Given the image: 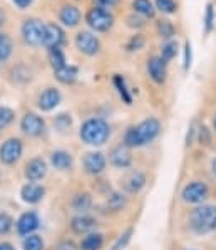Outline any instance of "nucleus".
Instances as JSON below:
<instances>
[{"mask_svg": "<svg viewBox=\"0 0 216 250\" xmlns=\"http://www.w3.org/2000/svg\"><path fill=\"white\" fill-rule=\"evenodd\" d=\"M161 133V123L156 118L142 119L137 125H133L124 133V145L127 148H142L153 143Z\"/></svg>", "mask_w": 216, "mask_h": 250, "instance_id": "nucleus-1", "label": "nucleus"}, {"mask_svg": "<svg viewBox=\"0 0 216 250\" xmlns=\"http://www.w3.org/2000/svg\"><path fill=\"white\" fill-rule=\"evenodd\" d=\"M190 229L196 235H208L216 232V205L201 203L190 213Z\"/></svg>", "mask_w": 216, "mask_h": 250, "instance_id": "nucleus-2", "label": "nucleus"}, {"mask_svg": "<svg viewBox=\"0 0 216 250\" xmlns=\"http://www.w3.org/2000/svg\"><path fill=\"white\" fill-rule=\"evenodd\" d=\"M79 136L82 143L89 146H102L111 138V126L102 118H89L80 126Z\"/></svg>", "mask_w": 216, "mask_h": 250, "instance_id": "nucleus-3", "label": "nucleus"}, {"mask_svg": "<svg viewBox=\"0 0 216 250\" xmlns=\"http://www.w3.org/2000/svg\"><path fill=\"white\" fill-rule=\"evenodd\" d=\"M86 22L94 32H107L114 25V15L109 9L94 5L92 9L87 10Z\"/></svg>", "mask_w": 216, "mask_h": 250, "instance_id": "nucleus-4", "label": "nucleus"}, {"mask_svg": "<svg viewBox=\"0 0 216 250\" xmlns=\"http://www.w3.org/2000/svg\"><path fill=\"white\" fill-rule=\"evenodd\" d=\"M44 32H45V24L39 19H25L24 24L20 27L22 39L27 45L32 47H39L44 42Z\"/></svg>", "mask_w": 216, "mask_h": 250, "instance_id": "nucleus-5", "label": "nucleus"}, {"mask_svg": "<svg viewBox=\"0 0 216 250\" xmlns=\"http://www.w3.org/2000/svg\"><path fill=\"white\" fill-rule=\"evenodd\" d=\"M208 197H210V188L204 182H198V180L184 185L183 191H181L183 202L190 203V205H201Z\"/></svg>", "mask_w": 216, "mask_h": 250, "instance_id": "nucleus-6", "label": "nucleus"}, {"mask_svg": "<svg viewBox=\"0 0 216 250\" xmlns=\"http://www.w3.org/2000/svg\"><path fill=\"white\" fill-rule=\"evenodd\" d=\"M24 153V145L19 138H9L0 145V161L3 165H15Z\"/></svg>", "mask_w": 216, "mask_h": 250, "instance_id": "nucleus-7", "label": "nucleus"}, {"mask_svg": "<svg viewBox=\"0 0 216 250\" xmlns=\"http://www.w3.org/2000/svg\"><path fill=\"white\" fill-rule=\"evenodd\" d=\"M22 133L30 138H39L45 133V121L36 113H25L20 119Z\"/></svg>", "mask_w": 216, "mask_h": 250, "instance_id": "nucleus-8", "label": "nucleus"}, {"mask_svg": "<svg viewBox=\"0 0 216 250\" xmlns=\"http://www.w3.org/2000/svg\"><path fill=\"white\" fill-rule=\"evenodd\" d=\"M76 47L79 49V52L92 57L98 56L99 51H101V41L89 30H82L76 36Z\"/></svg>", "mask_w": 216, "mask_h": 250, "instance_id": "nucleus-9", "label": "nucleus"}, {"mask_svg": "<svg viewBox=\"0 0 216 250\" xmlns=\"http://www.w3.org/2000/svg\"><path fill=\"white\" fill-rule=\"evenodd\" d=\"M40 227V218H39L37 211L29 210L24 211V213L19 217V220L15 222V229H17V233L20 237H27L36 233V230Z\"/></svg>", "mask_w": 216, "mask_h": 250, "instance_id": "nucleus-10", "label": "nucleus"}, {"mask_svg": "<svg viewBox=\"0 0 216 250\" xmlns=\"http://www.w3.org/2000/svg\"><path fill=\"white\" fill-rule=\"evenodd\" d=\"M65 42V32L64 29L56 22H47L45 24V32H44V42L42 45L47 49L51 47H62Z\"/></svg>", "mask_w": 216, "mask_h": 250, "instance_id": "nucleus-11", "label": "nucleus"}, {"mask_svg": "<svg viewBox=\"0 0 216 250\" xmlns=\"http://www.w3.org/2000/svg\"><path fill=\"white\" fill-rule=\"evenodd\" d=\"M84 171L87 173V175H92V176H98L104 173L107 167V158L102 155L101 151H91L87 153L86 156H84Z\"/></svg>", "mask_w": 216, "mask_h": 250, "instance_id": "nucleus-12", "label": "nucleus"}, {"mask_svg": "<svg viewBox=\"0 0 216 250\" xmlns=\"http://www.w3.org/2000/svg\"><path fill=\"white\" fill-rule=\"evenodd\" d=\"M129 149L131 148H127L124 143L114 146L109 151V163L113 167L119 168V170H127L133 165V156H131Z\"/></svg>", "mask_w": 216, "mask_h": 250, "instance_id": "nucleus-13", "label": "nucleus"}, {"mask_svg": "<svg viewBox=\"0 0 216 250\" xmlns=\"http://www.w3.org/2000/svg\"><path fill=\"white\" fill-rule=\"evenodd\" d=\"M98 227V220L87 213H77L71 220V230L76 235H87L92 233Z\"/></svg>", "mask_w": 216, "mask_h": 250, "instance_id": "nucleus-14", "label": "nucleus"}, {"mask_svg": "<svg viewBox=\"0 0 216 250\" xmlns=\"http://www.w3.org/2000/svg\"><path fill=\"white\" fill-rule=\"evenodd\" d=\"M45 197V188L40 183L29 182L20 188V198L22 202L29 203V205H37Z\"/></svg>", "mask_w": 216, "mask_h": 250, "instance_id": "nucleus-15", "label": "nucleus"}, {"mask_svg": "<svg viewBox=\"0 0 216 250\" xmlns=\"http://www.w3.org/2000/svg\"><path fill=\"white\" fill-rule=\"evenodd\" d=\"M144 187H146V175L141 170H131L124 178H122V188H124V191L129 195L139 193Z\"/></svg>", "mask_w": 216, "mask_h": 250, "instance_id": "nucleus-16", "label": "nucleus"}, {"mask_svg": "<svg viewBox=\"0 0 216 250\" xmlns=\"http://www.w3.org/2000/svg\"><path fill=\"white\" fill-rule=\"evenodd\" d=\"M60 101H62L60 91L56 89V87H47V89L42 91L40 96H39L37 106L40 111H45V113H47V111L56 109V107L60 104Z\"/></svg>", "mask_w": 216, "mask_h": 250, "instance_id": "nucleus-17", "label": "nucleus"}, {"mask_svg": "<svg viewBox=\"0 0 216 250\" xmlns=\"http://www.w3.org/2000/svg\"><path fill=\"white\" fill-rule=\"evenodd\" d=\"M24 175L29 182H42L47 175V163L42 158H32L25 165Z\"/></svg>", "mask_w": 216, "mask_h": 250, "instance_id": "nucleus-18", "label": "nucleus"}, {"mask_svg": "<svg viewBox=\"0 0 216 250\" xmlns=\"http://www.w3.org/2000/svg\"><path fill=\"white\" fill-rule=\"evenodd\" d=\"M148 74L156 84H164L166 78H168V69H166V62L159 56H153L148 59Z\"/></svg>", "mask_w": 216, "mask_h": 250, "instance_id": "nucleus-19", "label": "nucleus"}, {"mask_svg": "<svg viewBox=\"0 0 216 250\" xmlns=\"http://www.w3.org/2000/svg\"><path fill=\"white\" fill-rule=\"evenodd\" d=\"M80 19H82V14H80L79 7H76V5H69L67 3L59 12V21L62 22L65 27H69V29H74V27L79 25Z\"/></svg>", "mask_w": 216, "mask_h": 250, "instance_id": "nucleus-20", "label": "nucleus"}, {"mask_svg": "<svg viewBox=\"0 0 216 250\" xmlns=\"http://www.w3.org/2000/svg\"><path fill=\"white\" fill-rule=\"evenodd\" d=\"M51 165L57 171H69L74 167V158L65 149H57L51 155Z\"/></svg>", "mask_w": 216, "mask_h": 250, "instance_id": "nucleus-21", "label": "nucleus"}, {"mask_svg": "<svg viewBox=\"0 0 216 250\" xmlns=\"http://www.w3.org/2000/svg\"><path fill=\"white\" fill-rule=\"evenodd\" d=\"M126 203H127V197L124 193H121V191H113V193L106 198V202H104V205L101 208L104 213H118V211H121L124 208Z\"/></svg>", "mask_w": 216, "mask_h": 250, "instance_id": "nucleus-22", "label": "nucleus"}, {"mask_svg": "<svg viewBox=\"0 0 216 250\" xmlns=\"http://www.w3.org/2000/svg\"><path fill=\"white\" fill-rule=\"evenodd\" d=\"M54 76L62 84H74L77 78H79V67L72 66V64H67V66H64L62 69H59V71H54Z\"/></svg>", "mask_w": 216, "mask_h": 250, "instance_id": "nucleus-23", "label": "nucleus"}, {"mask_svg": "<svg viewBox=\"0 0 216 250\" xmlns=\"http://www.w3.org/2000/svg\"><path fill=\"white\" fill-rule=\"evenodd\" d=\"M104 247V235L99 232H92L84 235L79 244V250H101Z\"/></svg>", "mask_w": 216, "mask_h": 250, "instance_id": "nucleus-24", "label": "nucleus"}, {"mask_svg": "<svg viewBox=\"0 0 216 250\" xmlns=\"http://www.w3.org/2000/svg\"><path fill=\"white\" fill-rule=\"evenodd\" d=\"M113 84H114L116 89H118V92H119V96H121L122 101H124L127 106L133 104V94H131V91L127 89L126 79L122 78L121 74H116L114 78H113Z\"/></svg>", "mask_w": 216, "mask_h": 250, "instance_id": "nucleus-25", "label": "nucleus"}, {"mask_svg": "<svg viewBox=\"0 0 216 250\" xmlns=\"http://www.w3.org/2000/svg\"><path fill=\"white\" fill-rule=\"evenodd\" d=\"M47 56H49V62L54 71H59L64 66H67V61H65V54L62 51V47H51L47 49Z\"/></svg>", "mask_w": 216, "mask_h": 250, "instance_id": "nucleus-26", "label": "nucleus"}, {"mask_svg": "<svg viewBox=\"0 0 216 250\" xmlns=\"http://www.w3.org/2000/svg\"><path fill=\"white\" fill-rule=\"evenodd\" d=\"M133 9L134 14L149 19H153L154 14H156V7H154L151 0H133Z\"/></svg>", "mask_w": 216, "mask_h": 250, "instance_id": "nucleus-27", "label": "nucleus"}, {"mask_svg": "<svg viewBox=\"0 0 216 250\" xmlns=\"http://www.w3.org/2000/svg\"><path fill=\"white\" fill-rule=\"evenodd\" d=\"M14 52V44H12V39H10L7 34L0 32V66L7 62L10 59Z\"/></svg>", "mask_w": 216, "mask_h": 250, "instance_id": "nucleus-28", "label": "nucleus"}, {"mask_svg": "<svg viewBox=\"0 0 216 250\" xmlns=\"http://www.w3.org/2000/svg\"><path fill=\"white\" fill-rule=\"evenodd\" d=\"M92 207V197L89 193H77L72 200V208L77 213H87Z\"/></svg>", "mask_w": 216, "mask_h": 250, "instance_id": "nucleus-29", "label": "nucleus"}, {"mask_svg": "<svg viewBox=\"0 0 216 250\" xmlns=\"http://www.w3.org/2000/svg\"><path fill=\"white\" fill-rule=\"evenodd\" d=\"M215 22H216V14H215V5L213 3H206V9H204L203 15V25H204V36H210L215 29Z\"/></svg>", "mask_w": 216, "mask_h": 250, "instance_id": "nucleus-30", "label": "nucleus"}, {"mask_svg": "<svg viewBox=\"0 0 216 250\" xmlns=\"http://www.w3.org/2000/svg\"><path fill=\"white\" fill-rule=\"evenodd\" d=\"M176 54H178V42L176 41H166L163 45H161V59L164 61L166 64L169 62V61H173L176 57Z\"/></svg>", "mask_w": 216, "mask_h": 250, "instance_id": "nucleus-31", "label": "nucleus"}, {"mask_svg": "<svg viewBox=\"0 0 216 250\" xmlns=\"http://www.w3.org/2000/svg\"><path fill=\"white\" fill-rule=\"evenodd\" d=\"M44 240H42L40 235L37 233H32V235L24 237V242H22V249L24 250H44Z\"/></svg>", "mask_w": 216, "mask_h": 250, "instance_id": "nucleus-32", "label": "nucleus"}, {"mask_svg": "<svg viewBox=\"0 0 216 250\" xmlns=\"http://www.w3.org/2000/svg\"><path fill=\"white\" fill-rule=\"evenodd\" d=\"M15 119V111L9 106H0V131L9 128Z\"/></svg>", "mask_w": 216, "mask_h": 250, "instance_id": "nucleus-33", "label": "nucleus"}, {"mask_svg": "<svg viewBox=\"0 0 216 250\" xmlns=\"http://www.w3.org/2000/svg\"><path fill=\"white\" fill-rule=\"evenodd\" d=\"M157 32H159V36L163 37V39L171 41V37L176 34V29H175V25H173L171 21L163 19V21L157 22Z\"/></svg>", "mask_w": 216, "mask_h": 250, "instance_id": "nucleus-34", "label": "nucleus"}, {"mask_svg": "<svg viewBox=\"0 0 216 250\" xmlns=\"http://www.w3.org/2000/svg\"><path fill=\"white\" fill-rule=\"evenodd\" d=\"M154 7H156L159 12L166 15H171L178 10V3L176 0H154Z\"/></svg>", "mask_w": 216, "mask_h": 250, "instance_id": "nucleus-35", "label": "nucleus"}, {"mask_svg": "<svg viewBox=\"0 0 216 250\" xmlns=\"http://www.w3.org/2000/svg\"><path fill=\"white\" fill-rule=\"evenodd\" d=\"M54 126H56L59 131H65L72 126V116L67 113H60L54 118Z\"/></svg>", "mask_w": 216, "mask_h": 250, "instance_id": "nucleus-36", "label": "nucleus"}, {"mask_svg": "<svg viewBox=\"0 0 216 250\" xmlns=\"http://www.w3.org/2000/svg\"><path fill=\"white\" fill-rule=\"evenodd\" d=\"M133 235H134V229L133 227H129V229H127L126 232H122L121 237L116 240L113 250H124L127 247V244L131 242V238H133Z\"/></svg>", "mask_w": 216, "mask_h": 250, "instance_id": "nucleus-37", "label": "nucleus"}, {"mask_svg": "<svg viewBox=\"0 0 216 250\" xmlns=\"http://www.w3.org/2000/svg\"><path fill=\"white\" fill-rule=\"evenodd\" d=\"M14 227V218L7 211H0V235H7Z\"/></svg>", "mask_w": 216, "mask_h": 250, "instance_id": "nucleus-38", "label": "nucleus"}, {"mask_svg": "<svg viewBox=\"0 0 216 250\" xmlns=\"http://www.w3.org/2000/svg\"><path fill=\"white\" fill-rule=\"evenodd\" d=\"M144 44H146V39H144V36H141V34H136V36H133L129 41H127V44H126V49L129 52H134V51H141L142 47H144Z\"/></svg>", "mask_w": 216, "mask_h": 250, "instance_id": "nucleus-39", "label": "nucleus"}, {"mask_svg": "<svg viewBox=\"0 0 216 250\" xmlns=\"http://www.w3.org/2000/svg\"><path fill=\"white\" fill-rule=\"evenodd\" d=\"M191 62H193V51H191V42L186 41L184 42V57H183V67L184 71H190L191 67Z\"/></svg>", "mask_w": 216, "mask_h": 250, "instance_id": "nucleus-40", "label": "nucleus"}, {"mask_svg": "<svg viewBox=\"0 0 216 250\" xmlns=\"http://www.w3.org/2000/svg\"><path fill=\"white\" fill-rule=\"evenodd\" d=\"M127 25L136 27V29H141V27L144 25V21H142L141 17H137L136 14H133V15H129V17H127Z\"/></svg>", "mask_w": 216, "mask_h": 250, "instance_id": "nucleus-41", "label": "nucleus"}, {"mask_svg": "<svg viewBox=\"0 0 216 250\" xmlns=\"http://www.w3.org/2000/svg\"><path fill=\"white\" fill-rule=\"evenodd\" d=\"M94 3L98 7H104V9H111V7L118 5L119 0H94Z\"/></svg>", "mask_w": 216, "mask_h": 250, "instance_id": "nucleus-42", "label": "nucleus"}, {"mask_svg": "<svg viewBox=\"0 0 216 250\" xmlns=\"http://www.w3.org/2000/svg\"><path fill=\"white\" fill-rule=\"evenodd\" d=\"M32 2H34V0H12L14 5H15V7H19L20 10L29 9V7L32 5Z\"/></svg>", "mask_w": 216, "mask_h": 250, "instance_id": "nucleus-43", "label": "nucleus"}, {"mask_svg": "<svg viewBox=\"0 0 216 250\" xmlns=\"http://www.w3.org/2000/svg\"><path fill=\"white\" fill-rule=\"evenodd\" d=\"M199 141L204 143V145L210 143V133H208L206 126H201V128H199Z\"/></svg>", "mask_w": 216, "mask_h": 250, "instance_id": "nucleus-44", "label": "nucleus"}, {"mask_svg": "<svg viewBox=\"0 0 216 250\" xmlns=\"http://www.w3.org/2000/svg\"><path fill=\"white\" fill-rule=\"evenodd\" d=\"M79 247H76V244L72 240H64L59 244V250H77Z\"/></svg>", "mask_w": 216, "mask_h": 250, "instance_id": "nucleus-45", "label": "nucleus"}, {"mask_svg": "<svg viewBox=\"0 0 216 250\" xmlns=\"http://www.w3.org/2000/svg\"><path fill=\"white\" fill-rule=\"evenodd\" d=\"M198 129H195V125H191L190 128H188V134H186V146H191L193 145V138H195V134Z\"/></svg>", "mask_w": 216, "mask_h": 250, "instance_id": "nucleus-46", "label": "nucleus"}, {"mask_svg": "<svg viewBox=\"0 0 216 250\" xmlns=\"http://www.w3.org/2000/svg\"><path fill=\"white\" fill-rule=\"evenodd\" d=\"M0 250H15L10 242H0Z\"/></svg>", "mask_w": 216, "mask_h": 250, "instance_id": "nucleus-47", "label": "nucleus"}, {"mask_svg": "<svg viewBox=\"0 0 216 250\" xmlns=\"http://www.w3.org/2000/svg\"><path fill=\"white\" fill-rule=\"evenodd\" d=\"M5 21H7V15H5V12H3L2 9H0V27L5 24Z\"/></svg>", "mask_w": 216, "mask_h": 250, "instance_id": "nucleus-48", "label": "nucleus"}, {"mask_svg": "<svg viewBox=\"0 0 216 250\" xmlns=\"http://www.w3.org/2000/svg\"><path fill=\"white\" fill-rule=\"evenodd\" d=\"M211 171H213V175L216 176V156L213 158V161H211Z\"/></svg>", "mask_w": 216, "mask_h": 250, "instance_id": "nucleus-49", "label": "nucleus"}, {"mask_svg": "<svg viewBox=\"0 0 216 250\" xmlns=\"http://www.w3.org/2000/svg\"><path fill=\"white\" fill-rule=\"evenodd\" d=\"M215 129H216V118H215Z\"/></svg>", "mask_w": 216, "mask_h": 250, "instance_id": "nucleus-50", "label": "nucleus"}, {"mask_svg": "<svg viewBox=\"0 0 216 250\" xmlns=\"http://www.w3.org/2000/svg\"><path fill=\"white\" fill-rule=\"evenodd\" d=\"M184 250H196V249H184Z\"/></svg>", "mask_w": 216, "mask_h": 250, "instance_id": "nucleus-51", "label": "nucleus"}]
</instances>
